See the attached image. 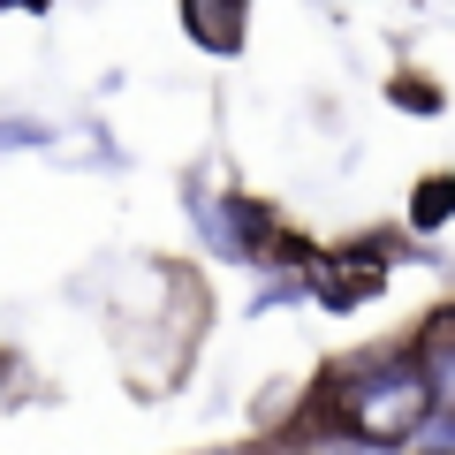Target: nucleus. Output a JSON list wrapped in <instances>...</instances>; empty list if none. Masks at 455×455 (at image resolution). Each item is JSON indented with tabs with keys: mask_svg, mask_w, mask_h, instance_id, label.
Here are the masks:
<instances>
[{
	"mask_svg": "<svg viewBox=\"0 0 455 455\" xmlns=\"http://www.w3.org/2000/svg\"><path fill=\"white\" fill-rule=\"evenodd\" d=\"M319 418L341 425L357 440H379V448H410L418 425L433 418V387H425L418 357L403 349H364V357H341L319 387Z\"/></svg>",
	"mask_w": 455,
	"mask_h": 455,
	"instance_id": "1",
	"label": "nucleus"
},
{
	"mask_svg": "<svg viewBox=\"0 0 455 455\" xmlns=\"http://www.w3.org/2000/svg\"><path fill=\"white\" fill-rule=\"evenodd\" d=\"M410 357H418L425 387H433V410L455 418V311H433V319L410 334Z\"/></svg>",
	"mask_w": 455,
	"mask_h": 455,
	"instance_id": "2",
	"label": "nucleus"
},
{
	"mask_svg": "<svg viewBox=\"0 0 455 455\" xmlns=\"http://www.w3.org/2000/svg\"><path fill=\"white\" fill-rule=\"evenodd\" d=\"M182 31L197 38V53H243L251 0H182Z\"/></svg>",
	"mask_w": 455,
	"mask_h": 455,
	"instance_id": "3",
	"label": "nucleus"
},
{
	"mask_svg": "<svg viewBox=\"0 0 455 455\" xmlns=\"http://www.w3.org/2000/svg\"><path fill=\"white\" fill-rule=\"evenodd\" d=\"M455 220V175H425L418 190H410V228L418 235H433V228Z\"/></svg>",
	"mask_w": 455,
	"mask_h": 455,
	"instance_id": "4",
	"label": "nucleus"
},
{
	"mask_svg": "<svg viewBox=\"0 0 455 455\" xmlns=\"http://www.w3.org/2000/svg\"><path fill=\"white\" fill-rule=\"evenodd\" d=\"M190 228L205 235L212 259H228V220H220V190H190Z\"/></svg>",
	"mask_w": 455,
	"mask_h": 455,
	"instance_id": "5",
	"label": "nucleus"
},
{
	"mask_svg": "<svg viewBox=\"0 0 455 455\" xmlns=\"http://www.w3.org/2000/svg\"><path fill=\"white\" fill-rule=\"evenodd\" d=\"M53 130L46 122H31V114H0V152H46Z\"/></svg>",
	"mask_w": 455,
	"mask_h": 455,
	"instance_id": "6",
	"label": "nucleus"
},
{
	"mask_svg": "<svg viewBox=\"0 0 455 455\" xmlns=\"http://www.w3.org/2000/svg\"><path fill=\"white\" fill-rule=\"evenodd\" d=\"M395 99H403V107H418V114H433V107H440L433 84H395Z\"/></svg>",
	"mask_w": 455,
	"mask_h": 455,
	"instance_id": "7",
	"label": "nucleus"
},
{
	"mask_svg": "<svg viewBox=\"0 0 455 455\" xmlns=\"http://www.w3.org/2000/svg\"><path fill=\"white\" fill-rule=\"evenodd\" d=\"M0 8H8V0H0ZM23 8H46V0H23Z\"/></svg>",
	"mask_w": 455,
	"mask_h": 455,
	"instance_id": "8",
	"label": "nucleus"
}]
</instances>
